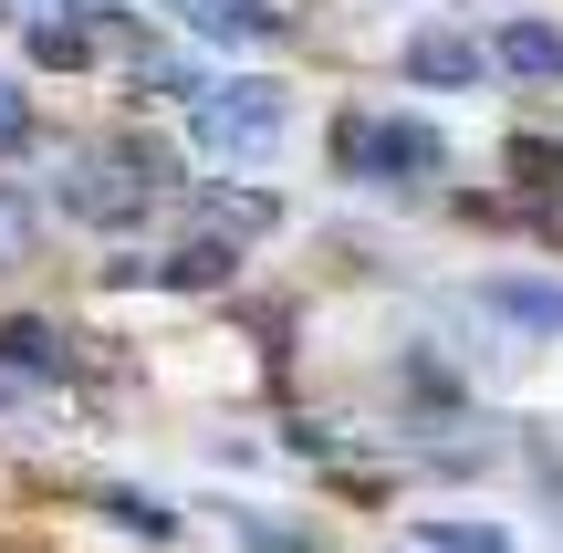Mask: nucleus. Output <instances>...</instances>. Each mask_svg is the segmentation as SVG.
<instances>
[{"label": "nucleus", "instance_id": "nucleus-5", "mask_svg": "<svg viewBox=\"0 0 563 553\" xmlns=\"http://www.w3.org/2000/svg\"><path fill=\"white\" fill-rule=\"evenodd\" d=\"M397 74L428 84V95H470V84H490V42L481 32H407L397 42Z\"/></svg>", "mask_w": 563, "mask_h": 553}, {"label": "nucleus", "instance_id": "nucleus-7", "mask_svg": "<svg viewBox=\"0 0 563 553\" xmlns=\"http://www.w3.org/2000/svg\"><path fill=\"white\" fill-rule=\"evenodd\" d=\"M241 272V241H178V262H115V283H157V292H199Z\"/></svg>", "mask_w": 563, "mask_h": 553}, {"label": "nucleus", "instance_id": "nucleus-9", "mask_svg": "<svg viewBox=\"0 0 563 553\" xmlns=\"http://www.w3.org/2000/svg\"><path fill=\"white\" fill-rule=\"evenodd\" d=\"M418 543L428 553H522V543H511V522H439V512L418 522Z\"/></svg>", "mask_w": 563, "mask_h": 553}, {"label": "nucleus", "instance_id": "nucleus-13", "mask_svg": "<svg viewBox=\"0 0 563 553\" xmlns=\"http://www.w3.org/2000/svg\"><path fill=\"white\" fill-rule=\"evenodd\" d=\"M21 146H32V104H21V95H11V84H0V167H11V157H21Z\"/></svg>", "mask_w": 563, "mask_h": 553}, {"label": "nucleus", "instance_id": "nucleus-11", "mask_svg": "<svg viewBox=\"0 0 563 553\" xmlns=\"http://www.w3.org/2000/svg\"><path fill=\"white\" fill-rule=\"evenodd\" d=\"M199 209H209V220H230V230H272L282 220L262 188H199Z\"/></svg>", "mask_w": 563, "mask_h": 553}, {"label": "nucleus", "instance_id": "nucleus-10", "mask_svg": "<svg viewBox=\"0 0 563 553\" xmlns=\"http://www.w3.org/2000/svg\"><path fill=\"white\" fill-rule=\"evenodd\" d=\"M32 241H42V199L0 178V272H11V262H32Z\"/></svg>", "mask_w": 563, "mask_h": 553}, {"label": "nucleus", "instance_id": "nucleus-3", "mask_svg": "<svg viewBox=\"0 0 563 553\" xmlns=\"http://www.w3.org/2000/svg\"><path fill=\"white\" fill-rule=\"evenodd\" d=\"M334 167L355 188H428L449 167V136L428 115H397V104H344L334 115Z\"/></svg>", "mask_w": 563, "mask_h": 553}, {"label": "nucleus", "instance_id": "nucleus-4", "mask_svg": "<svg viewBox=\"0 0 563 553\" xmlns=\"http://www.w3.org/2000/svg\"><path fill=\"white\" fill-rule=\"evenodd\" d=\"M178 32H199V42H230V53H262V42L292 32V11L282 0H157Z\"/></svg>", "mask_w": 563, "mask_h": 553}, {"label": "nucleus", "instance_id": "nucleus-1", "mask_svg": "<svg viewBox=\"0 0 563 553\" xmlns=\"http://www.w3.org/2000/svg\"><path fill=\"white\" fill-rule=\"evenodd\" d=\"M167 188L178 178H167V157L146 136H95V146H74V157L53 167V209L84 220V230H136Z\"/></svg>", "mask_w": 563, "mask_h": 553}, {"label": "nucleus", "instance_id": "nucleus-6", "mask_svg": "<svg viewBox=\"0 0 563 553\" xmlns=\"http://www.w3.org/2000/svg\"><path fill=\"white\" fill-rule=\"evenodd\" d=\"M470 303H481L490 324L563 334V283H553V272H481V283H470Z\"/></svg>", "mask_w": 563, "mask_h": 553}, {"label": "nucleus", "instance_id": "nucleus-12", "mask_svg": "<svg viewBox=\"0 0 563 553\" xmlns=\"http://www.w3.org/2000/svg\"><path fill=\"white\" fill-rule=\"evenodd\" d=\"M220 512H230V533H241L251 553H313V533H282V522H262L251 501H220Z\"/></svg>", "mask_w": 563, "mask_h": 553}, {"label": "nucleus", "instance_id": "nucleus-8", "mask_svg": "<svg viewBox=\"0 0 563 553\" xmlns=\"http://www.w3.org/2000/svg\"><path fill=\"white\" fill-rule=\"evenodd\" d=\"M490 63H501V74L553 84V74H563V21H501V32H490Z\"/></svg>", "mask_w": 563, "mask_h": 553}, {"label": "nucleus", "instance_id": "nucleus-2", "mask_svg": "<svg viewBox=\"0 0 563 553\" xmlns=\"http://www.w3.org/2000/svg\"><path fill=\"white\" fill-rule=\"evenodd\" d=\"M188 95V146L220 167H262L282 136H292V95L272 74H230V84H178Z\"/></svg>", "mask_w": 563, "mask_h": 553}]
</instances>
